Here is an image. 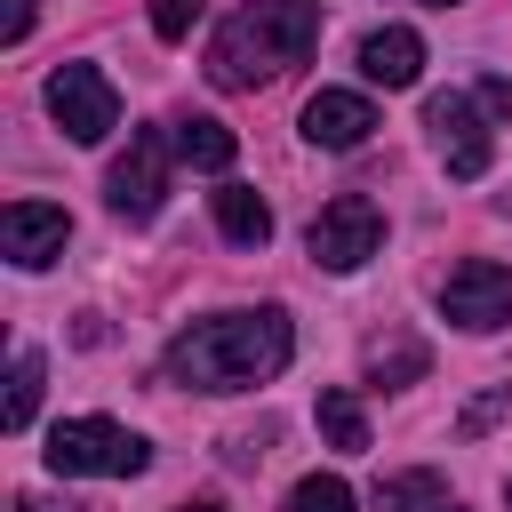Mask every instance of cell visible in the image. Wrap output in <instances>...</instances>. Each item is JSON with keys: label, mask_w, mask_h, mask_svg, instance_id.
Instances as JSON below:
<instances>
[{"label": "cell", "mask_w": 512, "mask_h": 512, "mask_svg": "<svg viewBox=\"0 0 512 512\" xmlns=\"http://www.w3.org/2000/svg\"><path fill=\"white\" fill-rule=\"evenodd\" d=\"M64 240H72V216H64V208H48V200H8V208H0V248H8V264L40 272V264L64 256Z\"/></svg>", "instance_id": "9"}, {"label": "cell", "mask_w": 512, "mask_h": 512, "mask_svg": "<svg viewBox=\"0 0 512 512\" xmlns=\"http://www.w3.org/2000/svg\"><path fill=\"white\" fill-rule=\"evenodd\" d=\"M24 32H32V0H0V40L16 48Z\"/></svg>", "instance_id": "21"}, {"label": "cell", "mask_w": 512, "mask_h": 512, "mask_svg": "<svg viewBox=\"0 0 512 512\" xmlns=\"http://www.w3.org/2000/svg\"><path fill=\"white\" fill-rule=\"evenodd\" d=\"M288 512H352V488H344L336 472H304V480L288 488Z\"/></svg>", "instance_id": "18"}, {"label": "cell", "mask_w": 512, "mask_h": 512, "mask_svg": "<svg viewBox=\"0 0 512 512\" xmlns=\"http://www.w3.org/2000/svg\"><path fill=\"white\" fill-rule=\"evenodd\" d=\"M320 48V0H240L208 40L216 88H264Z\"/></svg>", "instance_id": "2"}, {"label": "cell", "mask_w": 512, "mask_h": 512, "mask_svg": "<svg viewBox=\"0 0 512 512\" xmlns=\"http://www.w3.org/2000/svg\"><path fill=\"white\" fill-rule=\"evenodd\" d=\"M208 208H216V232H224L232 248H264V240H272V208H264L256 184H216Z\"/></svg>", "instance_id": "12"}, {"label": "cell", "mask_w": 512, "mask_h": 512, "mask_svg": "<svg viewBox=\"0 0 512 512\" xmlns=\"http://www.w3.org/2000/svg\"><path fill=\"white\" fill-rule=\"evenodd\" d=\"M40 376H48V368H40V352L24 344V352H16V368H8V400H0V432H24V424H32V408H40Z\"/></svg>", "instance_id": "17"}, {"label": "cell", "mask_w": 512, "mask_h": 512, "mask_svg": "<svg viewBox=\"0 0 512 512\" xmlns=\"http://www.w3.org/2000/svg\"><path fill=\"white\" fill-rule=\"evenodd\" d=\"M48 112H56V128L72 144H104L120 128V96H112V80L96 64H56L48 72Z\"/></svg>", "instance_id": "8"}, {"label": "cell", "mask_w": 512, "mask_h": 512, "mask_svg": "<svg viewBox=\"0 0 512 512\" xmlns=\"http://www.w3.org/2000/svg\"><path fill=\"white\" fill-rule=\"evenodd\" d=\"M424 128H432V144H440V160H448V176H456V184H480V176H488L496 136H488V104H480V96L440 88V96L424 104Z\"/></svg>", "instance_id": "6"}, {"label": "cell", "mask_w": 512, "mask_h": 512, "mask_svg": "<svg viewBox=\"0 0 512 512\" xmlns=\"http://www.w3.org/2000/svg\"><path fill=\"white\" fill-rule=\"evenodd\" d=\"M192 24H200V0H152V32L160 40H192Z\"/></svg>", "instance_id": "20"}, {"label": "cell", "mask_w": 512, "mask_h": 512, "mask_svg": "<svg viewBox=\"0 0 512 512\" xmlns=\"http://www.w3.org/2000/svg\"><path fill=\"white\" fill-rule=\"evenodd\" d=\"M168 152H176L168 128H136V136H128V152H120L112 176H104L112 216H128V224H152V216H160V200H168Z\"/></svg>", "instance_id": "5"}, {"label": "cell", "mask_w": 512, "mask_h": 512, "mask_svg": "<svg viewBox=\"0 0 512 512\" xmlns=\"http://www.w3.org/2000/svg\"><path fill=\"white\" fill-rule=\"evenodd\" d=\"M288 360H296V328H288L280 304L208 312V320L176 328V344H168V384H184V392H248V384H272Z\"/></svg>", "instance_id": "1"}, {"label": "cell", "mask_w": 512, "mask_h": 512, "mask_svg": "<svg viewBox=\"0 0 512 512\" xmlns=\"http://www.w3.org/2000/svg\"><path fill=\"white\" fill-rule=\"evenodd\" d=\"M504 504H512V480H504Z\"/></svg>", "instance_id": "26"}, {"label": "cell", "mask_w": 512, "mask_h": 512, "mask_svg": "<svg viewBox=\"0 0 512 512\" xmlns=\"http://www.w3.org/2000/svg\"><path fill=\"white\" fill-rule=\"evenodd\" d=\"M16 512H72V504H40V496H16Z\"/></svg>", "instance_id": "23"}, {"label": "cell", "mask_w": 512, "mask_h": 512, "mask_svg": "<svg viewBox=\"0 0 512 512\" xmlns=\"http://www.w3.org/2000/svg\"><path fill=\"white\" fill-rule=\"evenodd\" d=\"M168 136H176V160H192V168H208V176H224V168L240 160V136H232L224 120H208V112L168 120Z\"/></svg>", "instance_id": "13"}, {"label": "cell", "mask_w": 512, "mask_h": 512, "mask_svg": "<svg viewBox=\"0 0 512 512\" xmlns=\"http://www.w3.org/2000/svg\"><path fill=\"white\" fill-rule=\"evenodd\" d=\"M440 320L472 328V336H496L512 320V264L496 256H464L448 280H440Z\"/></svg>", "instance_id": "7"}, {"label": "cell", "mask_w": 512, "mask_h": 512, "mask_svg": "<svg viewBox=\"0 0 512 512\" xmlns=\"http://www.w3.org/2000/svg\"><path fill=\"white\" fill-rule=\"evenodd\" d=\"M376 136V104L360 96V88H320L312 104H304V144H320V152H360Z\"/></svg>", "instance_id": "10"}, {"label": "cell", "mask_w": 512, "mask_h": 512, "mask_svg": "<svg viewBox=\"0 0 512 512\" xmlns=\"http://www.w3.org/2000/svg\"><path fill=\"white\" fill-rule=\"evenodd\" d=\"M424 8H456V0H424Z\"/></svg>", "instance_id": "24"}, {"label": "cell", "mask_w": 512, "mask_h": 512, "mask_svg": "<svg viewBox=\"0 0 512 512\" xmlns=\"http://www.w3.org/2000/svg\"><path fill=\"white\" fill-rule=\"evenodd\" d=\"M368 504H376V512H464V504L448 496V480L424 472V464H416V472H384Z\"/></svg>", "instance_id": "14"}, {"label": "cell", "mask_w": 512, "mask_h": 512, "mask_svg": "<svg viewBox=\"0 0 512 512\" xmlns=\"http://www.w3.org/2000/svg\"><path fill=\"white\" fill-rule=\"evenodd\" d=\"M152 464V440L112 424V416H64L48 432V472L56 480H136Z\"/></svg>", "instance_id": "3"}, {"label": "cell", "mask_w": 512, "mask_h": 512, "mask_svg": "<svg viewBox=\"0 0 512 512\" xmlns=\"http://www.w3.org/2000/svg\"><path fill=\"white\" fill-rule=\"evenodd\" d=\"M360 72H368L376 88H416V80H424V40H416L408 24H384V32L360 40Z\"/></svg>", "instance_id": "11"}, {"label": "cell", "mask_w": 512, "mask_h": 512, "mask_svg": "<svg viewBox=\"0 0 512 512\" xmlns=\"http://www.w3.org/2000/svg\"><path fill=\"white\" fill-rule=\"evenodd\" d=\"M504 408H512V384H488V392H480V400H472V408L456 416V432H464V440H480V432H488V424H496Z\"/></svg>", "instance_id": "19"}, {"label": "cell", "mask_w": 512, "mask_h": 512, "mask_svg": "<svg viewBox=\"0 0 512 512\" xmlns=\"http://www.w3.org/2000/svg\"><path fill=\"white\" fill-rule=\"evenodd\" d=\"M304 248H312V264H320V272H360V264L384 248V208H376L368 192H336V200L312 216Z\"/></svg>", "instance_id": "4"}, {"label": "cell", "mask_w": 512, "mask_h": 512, "mask_svg": "<svg viewBox=\"0 0 512 512\" xmlns=\"http://www.w3.org/2000/svg\"><path fill=\"white\" fill-rule=\"evenodd\" d=\"M184 512H216V504H184Z\"/></svg>", "instance_id": "25"}, {"label": "cell", "mask_w": 512, "mask_h": 512, "mask_svg": "<svg viewBox=\"0 0 512 512\" xmlns=\"http://www.w3.org/2000/svg\"><path fill=\"white\" fill-rule=\"evenodd\" d=\"M480 104H488V112H512V80L488 72V80H480Z\"/></svg>", "instance_id": "22"}, {"label": "cell", "mask_w": 512, "mask_h": 512, "mask_svg": "<svg viewBox=\"0 0 512 512\" xmlns=\"http://www.w3.org/2000/svg\"><path fill=\"white\" fill-rule=\"evenodd\" d=\"M320 432H328V448H344V456L368 448V416H360V392H352V384H328V392H320Z\"/></svg>", "instance_id": "16"}, {"label": "cell", "mask_w": 512, "mask_h": 512, "mask_svg": "<svg viewBox=\"0 0 512 512\" xmlns=\"http://www.w3.org/2000/svg\"><path fill=\"white\" fill-rule=\"evenodd\" d=\"M424 368H432V352H424L416 336H376V344H368V384H384V392L416 384Z\"/></svg>", "instance_id": "15"}]
</instances>
